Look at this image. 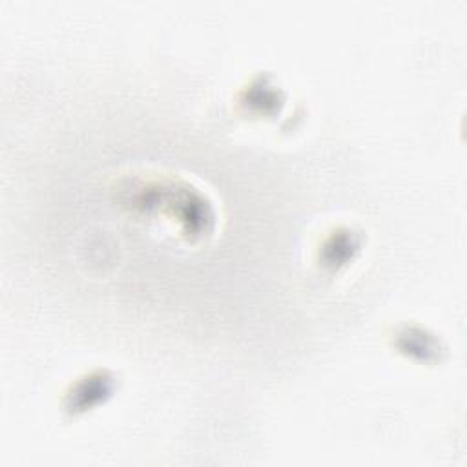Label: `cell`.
<instances>
[{
    "mask_svg": "<svg viewBox=\"0 0 467 467\" xmlns=\"http://www.w3.org/2000/svg\"><path fill=\"white\" fill-rule=\"evenodd\" d=\"M119 390V378L113 370L97 367L77 376L62 392L60 407L69 418H80L104 407Z\"/></svg>",
    "mask_w": 467,
    "mask_h": 467,
    "instance_id": "1",
    "label": "cell"
},
{
    "mask_svg": "<svg viewBox=\"0 0 467 467\" xmlns=\"http://www.w3.org/2000/svg\"><path fill=\"white\" fill-rule=\"evenodd\" d=\"M286 100L283 86L272 75H255L241 88L237 95V104L244 115L252 119H266L277 115Z\"/></svg>",
    "mask_w": 467,
    "mask_h": 467,
    "instance_id": "4",
    "label": "cell"
},
{
    "mask_svg": "<svg viewBox=\"0 0 467 467\" xmlns=\"http://www.w3.org/2000/svg\"><path fill=\"white\" fill-rule=\"evenodd\" d=\"M363 248V235L354 226H332L317 244V265L330 274L352 265Z\"/></svg>",
    "mask_w": 467,
    "mask_h": 467,
    "instance_id": "3",
    "label": "cell"
},
{
    "mask_svg": "<svg viewBox=\"0 0 467 467\" xmlns=\"http://www.w3.org/2000/svg\"><path fill=\"white\" fill-rule=\"evenodd\" d=\"M389 347L409 361L420 365H440L449 348L445 341L429 327L416 321H400L387 332Z\"/></svg>",
    "mask_w": 467,
    "mask_h": 467,
    "instance_id": "2",
    "label": "cell"
}]
</instances>
